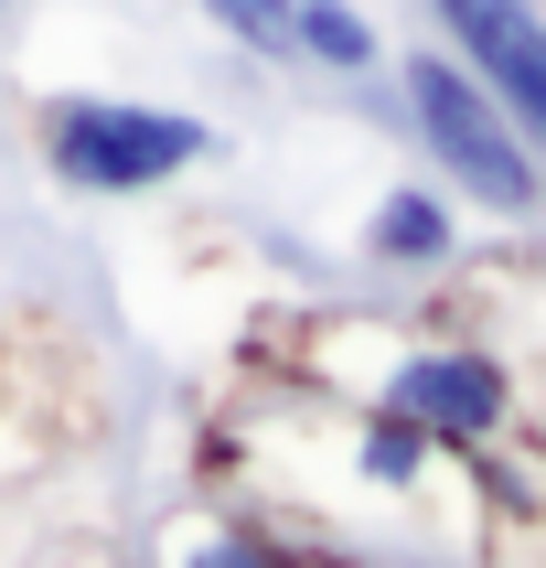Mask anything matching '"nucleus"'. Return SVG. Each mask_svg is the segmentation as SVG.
<instances>
[{
    "mask_svg": "<svg viewBox=\"0 0 546 568\" xmlns=\"http://www.w3.org/2000/svg\"><path fill=\"white\" fill-rule=\"evenodd\" d=\"M32 151L64 193H161L193 161H215V129L193 108H151V97H43Z\"/></svg>",
    "mask_w": 546,
    "mask_h": 568,
    "instance_id": "obj_1",
    "label": "nucleus"
},
{
    "mask_svg": "<svg viewBox=\"0 0 546 568\" xmlns=\"http://www.w3.org/2000/svg\"><path fill=\"white\" fill-rule=\"evenodd\" d=\"M408 119H418V140L440 151V172L472 193V204H493V215H536V204H546L536 151L514 140V119L450 54H408Z\"/></svg>",
    "mask_w": 546,
    "mask_h": 568,
    "instance_id": "obj_2",
    "label": "nucleus"
},
{
    "mask_svg": "<svg viewBox=\"0 0 546 568\" xmlns=\"http://www.w3.org/2000/svg\"><path fill=\"white\" fill-rule=\"evenodd\" d=\"M450 32V64L514 119L525 151H546V22L536 0H429Z\"/></svg>",
    "mask_w": 546,
    "mask_h": 568,
    "instance_id": "obj_3",
    "label": "nucleus"
},
{
    "mask_svg": "<svg viewBox=\"0 0 546 568\" xmlns=\"http://www.w3.org/2000/svg\"><path fill=\"white\" fill-rule=\"evenodd\" d=\"M375 408L408 418V429H429V440L482 450L493 429H504L514 386H504V365H493L482 344H418V354H396V365H385V397H375Z\"/></svg>",
    "mask_w": 546,
    "mask_h": 568,
    "instance_id": "obj_4",
    "label": "nucleus"
},
{
    "mask_svg": "<svg viewBox=\"0 0 546 568\" xmlns=\"http://www.w3.org/2000/svg\"><path fill=\"white\" fill-rule=\"evenodd\" d=\"M364 257L375 268H450L461 257V225H450V204L429 183H385L375 215H364Z\"/></svg>",
    "mask_w": 546,
    "mask_h": 568,
    "instance_id": "obj_5",
    "label": "nucleus"
},
{
    "mask_svg": "<svg viewBox=\"0 0 546 568\" xmlns=\"http://www.w3.org/2000/svg\"><path fill=\"white\" fill-rule=\"evenodd\" d=\"M289 54L332 64V75H364L385 43H375V22H364L353 0H289Z\"/></svg>",
    "mask_w": 546,
    "mask_h": 568,
    "instance_id": "obj_6",
    "label": "nucleus"
},
{
    "mask_svg": "<svg viewBox=\"0 0 546 568\" xmlns=\"http://www.w3.org/2000/svg\"><path fill=\"white\" fill-rule=\"evenodd\" d=\"M353 473L375 483V494H408L418 473H429V429H408V418H364V429H353Z\"/></svg>",
    "mask_w": 546,
    "mask_h": 568,
    "instance_id": "obj_7",
    "label": "nucleus"
},
{
    "mask_svg": "<svg viewBox=\"0 0 546 568\" xmlns=\"http://www.w3.org/2000/svg\"><path fill=\"white\" fill-rule=\"evenodd\" d=\"M225 43H247V54H289V0H193Z\"/></svg>",
    "mask_w": 546,
    "mask_h": 568,
    "instance_id": "obj_8",
    "label": "nucleus"
},
{
    "mask_svg": "<svg viewBox=\"0 0 546 568\" xmlns=\"http://www.w3.org/2000/svg\"><path fill=\"white\" fill-rule=\"evenodd\" d=\"M183 568H300L279 537H257V526H204V537L183 547Z\"/></svg>",
    "mask_w": 546,
    "mask_h": 568,
    "instance_id": "obj_9",
    "label": "nucleus"
}]
</instances>
